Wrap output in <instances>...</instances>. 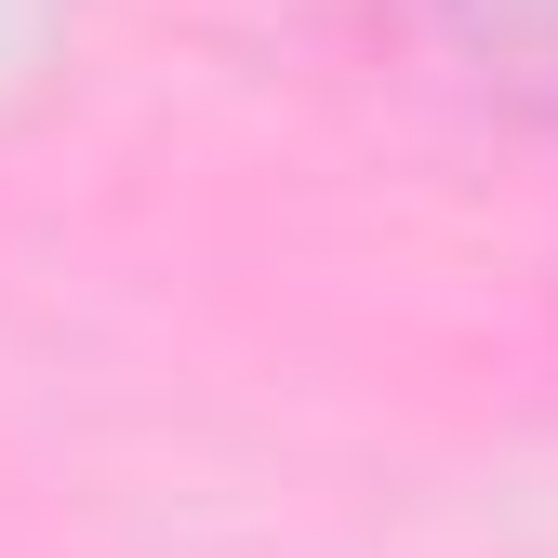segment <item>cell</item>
<instances>
[{
	"instance_id": "cell-1",
	"label": "cell",
	"mask_w": 558,
	"mask_h": 558,
	"mask_svg": "<svg viewBox=\"0 0 558 558\" xmlns=\"http://www.w3.org/2000/svg\"><path fill=\"white\" fill-rule=\"evenodd\" d=\"M439 27L493 66L506 94H532V107H558V0H439Z\"/></svg>"
}]
</instances>
